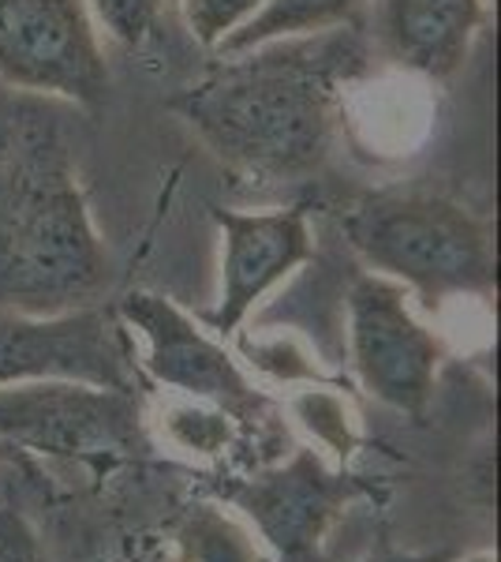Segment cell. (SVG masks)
<instances>
[{"instance_id":"19","label":"cell","mask_w":501,"mask_h":562,"mask_svg":"<svg viewBox=\"0 0 501 562\" xmlns=\"http://www.w3.org/2000/svg\"><path fill=\"white\" fill-rule=\"evenodd\" d=\"M23 458H26L23 450H15L12 442H4V439H0V465H8V461H15V465H20Z\"/></svg>"},{"instance_id":"12","label":"cell","mask_w":501,"mask_h":562,"mask_svg":"<svg viewBox=\"0 0 501 562\" xmlns=\"http://www.w3.org/2000/svg\"><path fill=\"white\" fill-rule=\"evenodd\" d=\"M172 562H273V555L240 510L191 503L172 525Z\"/></svg>"},{"instance_id":"6","label":"cell","mask_w":501,"mask_h":562,"mask_svg":"<svg viewBox=\"0 0 501 562\" xmlns=\"http://www.w3.org/2000/svg\"><path fill=\"white\" fill-rule=\"evenodd\" d=\"M371 492L375 487L352 469L326 461L315 447H299L277 465L236 480L225 503L251 521L273 562H322L333 525Z\"/></svg>"},{"instance_id":"17","label":"cell","mask_w":501,"mask_h":562,"mask_svg":"<svg viewBox=\"0 0 501 562\" xmlns=\"http://www.w3.org/2000/svg\"><path fill=\"white\" fill-rule=\"evenodd\" d=\"M0 562H49L34 521L15 503H0Z\"/></svg>"},{"instance_id":"11","label":"cell","mask_w":501,"mask_h":562,"mask_svg":"<svg viewBox=\"0 0 501 562\" xmlns=\"http://www.w3.org/2000/svg\"><path fill=\"white\" fill-rule=\"evenodd\" d=\"M487 0H375V45L397 71L445 83L468 65Z\"/></svg>"},{"instance_id":"9","label":"cell","mask_w":501,"mask_h":562,"mask_svg":"<svg viewBox=\"0 0 501 562\" xmlns=\"http://www.w3.org/2000/svg\"><path fill=\"white\" fill-rule=\"evenodd\" d=\"M34 379L135 390V341L105 304L60 315L0 312V386Z\"/></svg>"},{"instance_id":"4","label":"cell","mask_w":501,"mask_h":562,"mask_svg":"<svg viewBox=\"0 0 501 562\" xmlns=\"http://www.w3.org/2000/svg\"><path fill=\"white\" fill-rule=\"evenodd\" d=\"M0 439L23 454L64 458L87 465L90 473H113L147 450V413L135 390L34 379L0 386Z\"/></svg>"},{"instance_id":"10","label":"cell","mask_w":501,"mask_h":562,"mask_svg":"<svg viewBox=\"0 0 501 562\" xmlns=\"http://www.w3.org/2000/svg\"><path fill=\"white\" fill-rule=\"evenodd\" d=\"M209 217L221 233V289L203 323L217 338H232L262 304V296L315 259L311 217L307 206H281V211L214 206Z\"/></svg>"},{"instance_id":"13","label":"cell","mask_w":501,"mask_h":562,"mask_svg":"<svg viewBox=\"0 0 501 562\" xmlns=\"http://www.w3.org/2000/svg\"><path fill=\"white\" fill-rule=\"evenodd\" d=\"M367 0H266L262 12L248 26H240L214 57L248 53L254 45H266V42H288V38H307V34L337 31V26L355 23V12Z\"/></svg>"},{"instance_id":"5","label":"cell","mask_w":501,"mask_h":562,"mask_svg":"<svg viewBox=\"0 0 501 562\" xmlns=\"http://www.w3.org/2000/svg\"><path fill=\"white\" fill-rule=\"evenodd\" d=\"M0 83L98 113L109 65L87 0H0Z\"/></svg>"},{"instance_id":"15","label":"cell","mask_w":501,"mask_h":562,"mask_svg":"<svg viewBox=\"0 0 501 562\" xmlns=\"http://www.w3.org/2000/svg\"><path fill=\"white\" fill-rule=\"evenodd\" d=\"M266 0H177L180 20H184L191 42L206 53H217L240 26H248L262 12Z\"/></svg>"},{"instance_id":"7","label":"cell","mask_w":501,"mask_h":562,"mask_svg":"<svg viewBox=\"0 0 501 562\" xmlns=\"http://www.w3.org/2000/svg\"><path fill=\"white\" fill-rule=\"evenodd\" d=\"M349 357L375 402L423 416L439 386L445 346L415 315L405 285L363 270L349 285Z\"/></svg>"},{"instance_id":"20","label":"cell","mask_w":501,"mask_h":562,"mask_svg":"<svg viewBox=\"0 0 501 562\" xmlns=\"http://www.w3.org/2000/svg\"><path fill=\"white\" fill-rule=\"evenodd\" d=\"M464 562H498V555H490V551H482V555H471V559H464Z\"/></svg>"},{"instance_id":"2","label":"cell","mask_w":501,"mask_h":562,"mask_svg":"<svg viewBox=\"0 0 501 562\" xmlns=\"http://www.w3.org/2000/svg\"><path fill=\"white\" fill-rule=\"evenodd\" d=\"M109 278L68 139L38 109H23L0 132V312L94 307Z\"/></svg>"},{"instance_id":"18","label":"cell","mask_w":501,"mask_h":562,"mask_svg":"<svg viewBox=\"0 0 501 562\" xmlns=\"http://www.w3.org/2000/svg\"><path fill=\"white\" fill-rule=\"evenodd\" d=\"M453 559H457V551H445V548L442 551H400L389 540H378L363 562H453Z\"/></svg>"},{"instance_id":"14","label":"cell","mask_w":501,"mask_h":562,"mask_svg":"<svg viewBox=\"0 0 501 562\" xmlns=\"http://www.w3.org/2000/svg\"><path fill=\"white\" fill-rule=\"evenodd\" d=\"M158 431L172 450L191 458H221L229 454L240 439L243 424L232 413L217 409L209 402H195V397L172 394L169 405H161L158 413Z\"/></svg>"},{"instance_id":"3","label":"cell","mask_w":501,"mask_h":562,"mask_svg":"<svg viewBox=\"0 0 501 562\" xmlns=\"http://www.w3.org/2000/svg\"><path fill=\"white\" fill-rule=\"evenodd\" d=\"M349 248L423 307L460 296L487 301L498 289L494 225L453 195L426 188H386L352 199L341 214Z\"/></svg>"},{"instance_id":"1","label":"cell","mask_w":501,"mask_h":562,"mask_svg":"<svg viewBox=\"0 0 501 562\" xmlns=\"http://www.w3.org/2000/svg\"><path fill=\"white\" fill-rule=\"evenodd\" d=\"M367 42L355 23L307 38L266 42L214 57L169 109L209 158L248 184H288L326 166L344 90L367 71Z\"/></svg>"},{"instance_id":"16","label":"cell","mask_w":501,"mask_h":562,"mask_svg":"<svg viewBox=\"0 0 501 562\" xmlns=\"http://www.w3.org/2000/svg\"><path fill=\"white\" fill-rule=\"evenodd\" d=\"M87 8L109 38H116L127 49H139L158 31L166 0H87Z\"/></svg>"},{"instance_id":"8","label":"cell","mask_w":501,"mask_h":562,"mask_svg":"<svg viewBox=\"0 0 501 562\" xmlns=\"http://www.w3.org/2000/svg\"><path fill=\"white\" fill-rule=\"evenodd\" d=\"M113 312L124 330L143 341V371L169 394L217 405L232 413L243 428L262 424V416L270 413V397L236 364L225 341L203 330V323L191 319L169 296L132 289L124 301H116Z\"/></svg>"}]
</instances>
